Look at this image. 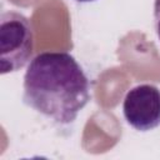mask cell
<instances>
[{"mask_svg": "<svg viewBox=\"0 0 160 160\" xmlns=\"http://www.w3.org/2000/svg\"><path fill=\"white\" fill-rule=\"evenodd\" d=\"M22 101L58 124H71L90 101V81L72 55L45 51L30 60Z\"/></svg>", "mask_w": 160, "mask_h": 160, "instance_id": "cell-1", "label": "cell"}, {"mask_svg": "<svg viewBox=\"0 0 160 160\" xmlns=\"http://www.w3.org/2000/svg\"><path fill=\"white\" fill-rule=\"evenodd\" d=\"M34 34L30 20L20 12L5 11L0 16L1 75L24 68L31 60Z\"/></svg>", "mask_w": 160, "mask_h": 160, "instance_id": "cell-2", "label": "cell"}, {"mask_svg": "<svg viewBox=\"0 0 160 160\" xmlns=\"http://www.w3.org/2000/svg\"><path fill=\"white\" fill-rule=\"evenodd\" d=\"M126 122L139 131H150L160 125V89L141 84L130 89L122 102Z\"/></svg>", "mask_w": 160, "mask_h": 160, "instance_id": "cell-3", "label": "cell"}, {"mask_svg": "<svg viewBox=\"0 0 160 160\" xmlns=\"http://www.w3.org/2000/svg\"><path fill=\"white\" fill-rule=\"evenodd\" d=\"M154 25H155L156 35L160 40V0H155L154 4Z\"/></svg>", "mask_w": 160, "mask_h": 160, "instance_id": "cell-4", "label": "cell"}, {"mask_svg": "<svg viewBox=\"0 0 160 160\" xmlns=\"http://www.w3.org/2000/svg\"><path fill=\"white\" fill-rule=\"evenodd\" d=\"M79 2H90V1H95V0H76Z\"/></svg>", "mask_w": 160, "mask_h": 160, "instance_id": "cell-5", "label": "cell"}]
</instances>
